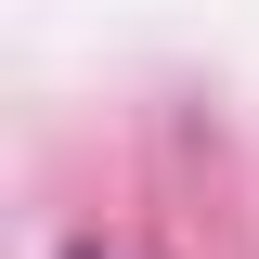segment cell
Here are the masks:
<instances>
[{"label":"cell","instance_id":"obj_1","mask_svg":"<svg viewBox=\"0 0 259 259\" xmlns=\"http://www.w3.org/2000/svg\"><path fill=\"white\" fill-rule=\"evenodd\" d=\"M65 259H104V246H65Z\"/></svg>","mask_w":259,"mask_h":259}]
</instances>
